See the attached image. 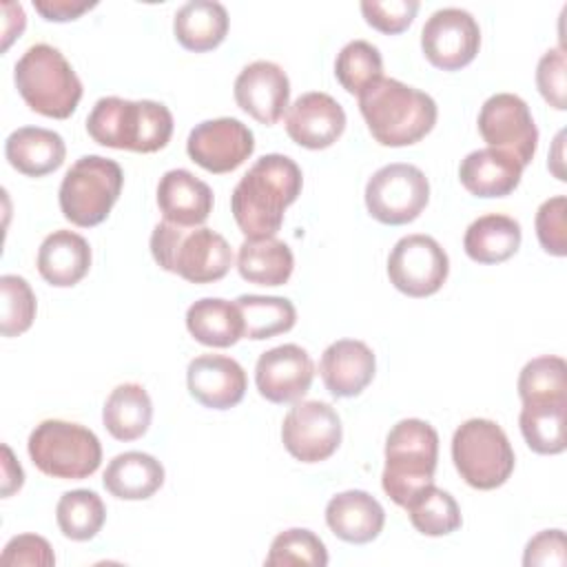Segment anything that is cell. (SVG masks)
<instances>
[{
	"instance_id": "cell-1",
	"label": "cell",
	"mask_w": 567,
	"mask_h": 567,
	"mask_svg": "<svg viewBox=\"0 0 567 567\" xmlns=\"http://www.w3.org/2000/svg\"><path fill=\"white\" fill-rule=\"evenodd\" d=\"M301 168L288 155L259 157L237 182L230 210L246 239L275 237L284 224V210L301 193Z\"/></svg>"
},
{
	"instance_id": "cell-2",
	"label": "cell",
	"mask_w": 567,
	"mask_h": 567,
	"mask_svg": "<svg viewBox=\"0 0 567 567\" xmlns=\"http://www.w3.org/2000/svg\"><path fill=\"white\" fill-rule=\"evenodd\" d=\"M359 111L381 146H410L436 124V102L394 78H379L359 95Z\"/></svg>"
},
{
	"instance_id": "cell-3",
	"label": "cell",
	"mask_w": 567,
	"mask_h": 567,
	"mask_svg": "<svg viewBox=\"0 0 567 567\" xmlns=\"http://www.w3.org/2000/svg\"><path fill=\"white\" fill-rule=\"evenodd\" d=\"M93 142L133 153H155L173 135V115L162 102L100 97L86 117Z\"/></svg>"
},
{
	"instance_id": "cell-4",
	"label": "cell",
	"mask_w": 567,
	"mask_h": 567,
	"mask_svg": "<svg viewBox=\"0 0 567 567\" xmlns=\"http://www.w3.org/2000/svg\"><path fill=\"white\" fill-rule=\"evenodd\" d=\"M151 252L159 268L190 284L219 281L233 266L228 241L206 226L188 230L171 221H159L151 233Z\"/></svg>"
},
{
	"instance_id": "cell-5",
	"label": "cell",
	"mask_w": 567,
	"mask_h": 567,
	"mask_svg": "<svg viewBox=\"0 0 567 567\" xmlns=\"http://www.w3.org/2000/svg\"><path fill=\"white\" fill-rule=\"evenodd\" d=\"M13 82L27 106L44 117L66 120L82 100V82L51 44H33L16 62Z\"/></svg>"
},
{
	"instance_id": "cell-6",
	"label": "cell",
	"mask_w": 567,
	"mask_h": 567,
	"mask_svg": "<svg viewBox=\"0 0 567 567\" xmlns=\"http://www.w3.org/2000/svg\"><path fill=\"white\" fill-rule=\"evenodd\" d=\"M439 461V434L421 419H403L388 432L383 492L401 507L434 481Z\"/></svg>"
},
{
	"instance_id": "cell-7",
	"label": "cell",
	"mask_w": 567,
	"mask_h": 567,
	"mask_svg": "<svg viewBox=\"0 0 567 567\" xmlns=\"http://www.w3.org/2000/svg\"><path fill=\"white\" fill-rule=\"evenodd\" d=\"M27 450L42 474L64 481L91 476L102 461L100 439L89 427L62 419L38 423L29 434Z\"/></svg>"
},
{
	"instance_id": "cell-8",
	"label": "cell",
	"mask_w": 567,
	"mask_h": 567,
	"mask_svg": "<svg viewBox=\"0 0 567 567\" xmlns=\"http://www.w3.org/2000/svg\"><path fill=\"white\" fill-rule=\"evenodd\" d=\"M124 184L122 166L102 155H84L71 164L60 184V210L80 226L102 224L117 202Z\"/></svg>"
},
{
	"instance_id": "cell-9",
	"label": "cell",
	"mask_w": 567,
	"mask_h": 567,
	"mask_svg": "<svg viewBox=\"0 0 567 567\" xmlns=\"http://www.w3.org/2000/svg\"><path fill=\"white\" fill-rule=\"evenodd\" d=\"M452 461L474 489H496L514 472V450L503 427L489 419H470L452 436Z\"/></svg>"
},
{
	"instance_id": "cell-10",
	"label": "cell",
	"mask_w": 567,
	"mask_h": 567,
	"mask_svg": "<svg viewBox=\"0 0 567 567\" xmlns=\"http://www.w3.org/2000/svg\"><path fill=\"white\" fill-rule=\"evenodd\" d=\"M430 202V182L414 164H385L365 184L368 213L388 226L414 221Z\"/></svg>"
},
{
	"instance_id": "cell-11",
	"label": "cell",
	"mask_w": 567,
	"mask_h": 567,
	"mask_svg": "<svg viewBox=\"0 0 567 567\" xmlns=\"http://www.w3.org/2000/svg\"><path fill=\"white\" fill-rule=\"evenodd\" d=\"M450 275V259L430 235H405L388 255L390 284L408 297H430Z\"/></svg>"
},
{
	"instance_id": "cell-12",
	"label": "cell",
	"mask_w": 567,
	"mask_h": 567,
	"mask_svg": "<svg viewBox=\"0 0 567 567\" xmlns=\"http://www.w3.org/2000/svg\"><path fill=\"white\" fill-rule=\"evenodd\" d=\"M478 133L492 148L512 155L523 168L536 155L538 128L525 100L514 93H496L483 102Z\"/></svg>"
},
{
	"instance_id": "cell-13",
	"label": "cell",
	"mask_w": 567,
	"mask_h": 567,
	"mask_svg": "<svg viewBox=\"0 0 567 567\" xmlns=\"http://www.w3.org/2000/svg\"><path fill=\"white\" fill-rule=\"evenodd\" d=\"M341 419L326 401L295 403L281 425L284 447L301 463L330 458L341 443Z\"/></svg>"
},
{
	"instance_id": "cell-14",
	"label": "cell",
	"mask_w": 567,
	"mask_h": 567,
	"mask_svg": "<svg viewBox=\"0 0 567 567\" xmlns=\"http://www.w3.org/2000/svg\"><path fill=\"white\" fill-rule=\"evenodd\" d=\"M481 47V29L474 16L458 7L434 11L421 29V49L427 62L441 71L467 66Z\"/></svg>"
},
{
	"instance_id": "cell-15",
	"label": "cell",
	"mask_w": 567,
	"mask_h": 567,
	"mask_svg": "<svg viewBox=\"0 0 567 567\" xmlns=\"http://www.w3.org/2000/svg\"><path fill=\"white\" fill-rule=\"evenodd\" d=\"M255 151L252 131L235 117L199 122L186 140L188 157L208 173H230Z\"/></svg>"
},
{
	"instance_id": "cell-16",
	"label": "cell",
	"mask_w": 567,
	"mask_h": 567,
	"mask_svg": "<svg viewBox=\"0 0 567 567\" xmlns=\"http://www.w3.org/2000/svg\"><path fill=\"white\" fill-rule=\"evenodd\" d=\"M315 363L297 343L270 348L257 359L255 383L259 394L270 403L299 401L312 385Z\"/></svg>"
},
{
	"instance_id": "cell-17",
	"label": "cell",
	"mask_w": 567,
	"mask_h": 567,
	"mask_svg": "<svg viewBox=\"0 0 567 567\" xmlns=\"http://www.w3.org/2000/svg\"><path fill=\"white\" fill-rule=\"evenodd\" d=\"M290 100L286 71L268 60H255L244 66L235 80V102L259 124L272 126L281 120Z\"/></svg>"
},
{
	"instance_id": "cell-18",
	"label": "cell",
	"mask_w": 567,
	"mask_h": 567,
	"mask_svg": "<svg viewBox=\"0 0 567 567\" xmlns=\"http://www.w3.org/2000/svg\"><path fill=\"white\" fill-rule=\"evenodd\" d=\"M346 128L343 106L328 93L310 91L299 95L286 113L288 137L303 148H328Z\"/></svg>"
},
{
	"instance_id": "cell-19",
	"label": "cell",
	"mask_w": 567,
	"mask_h": 567,
	"mask_svg": "<svg viewBox=\"0 0 567 567\" xmlns=\"http://www.w3.org/2000/svg\"><path fill=\"white\" fill-rule=\"evenodd\" d=\"M188 392L210 410L235 408L246 394L244 368L226 354H199L186 368Z\"/></svg>"
},
{
	"instance_id": "cell-20",
	"label": "cell",
	"mask_w": 567,
	"mask_h": 567,
	"mask_svg": "<svg viewBox=\"0 0 567 567\" xmlns=\"http://www.w3.org/2000/svg\"><path fill=\"white\" fill-rule=\"evenodd\" d=\"M377 359L368 343L359 339H339L330 343L319 361V374L332 396H357L374 379Z\"/></svg>"
},
{
	"instance_id": "cell-21",
	"label": "cell",
	"mask_w": 567,
	"mask_h": 567,
	"mask_svg": "<svg viewBox=\"0 0 567 567\" xmlns=\"http://www.w3.org/2000/svg\"><path fill=\"white\" fill-rule=\"evenodd\" d=\"M157 206L164 221L175 226H202L213 210V190L186 168L166 171L157 184Z\"/></svg>"
},
{
	"instance_id": "cell-22",
	"label": "cell",
	"mask_w": 567,
	"mask_h": 567,
	"mask_svg": "<svg viewBox=\"0 0 567 567\" xmlns=\"http://www.w3.org/2000/svg\"><path fill=\"white\" fill-rule=\"evenodd\" d=\"M326 523L337 538L352 545H363L381 534L385 512L372 494L363 489H348L328 501Z\"/></svg>"
},
{
	"instance_id": "cell-23",
	"label": "cell",
	"mask_w": 567,
	"mask_h": 567,
	"mask_svg": "<svg viewBox=\"0 0 567 567\" xmlns=\"http://www.w3.org/2000/svg\"><path fill=\"white\" fill-rule=\"evenodd\" d=\"M91 268V246L73 230H53L38 248V272L55 288L75 286Z\"/></svg>"
},
{
	"instance_id": "cell-24",
	"label": "cell",
	"mask_w": 567,
	"mask_h": 567,
	"mask_svg": "<svg viewBox=\"0 0 567 567\" xmlns=\"http://www.w3.org/2000/svg\"><path fill=\"white\" fill-rule=\"evenodd\" d=\"M523 166L498 148H478L463 157L458 179L476 197H505L520 184Z\"/></svg>"
},
{
	"instance_id": "cell-25",
	"label": "cell",
	"mask_w": 567,
	"mask_h": 567,
	"mask_svg": "<svg viewBox=\"0 0 567 567\" xmlns=\"http://www.w3.org/2000/svg\"><path fill=\"white\" fill-rule=\"evenodd\" d=\"M64 155L62 135L42 126H20L4 142L7 162L27 177H44L58 171Z\"/></svg>"
},
{
	"instance_id": "cell-26",
	"label": "cell",
	"mask_w": 567,
	"mask_h": 567,
	"mask_svg": "<svg viewBox=\"0 0 567 567\" xmlns=\"http://www.w3.org/2000/svg\"><path fill=\"white\" fill-rule=\"evenodd\" d=\"M102 481L115 498L144 501L164 485V465L146 452H124L111 458Z\"/></svg>"
},
{
	"instance_id": "cell-27",
	"label": "cell",
	"mask_w": 567,
	"mask_h": 567,
	"mask_svg": "<svg viewBox=\"0 0 567 567\" xmlns=\"http://www.w3.org/2000/svg\"><path fill=\"white\" fill-rule=\"evenodd\" d=\"M175 40L195 53L219 47L228 33V11L215 0H190L173 18Z\"/></svg>"
},
{
	"instance_id": "cell-28",
	"label": "cell",
	"mask_w": 567,
	"mask_h": 567,
	"mask_svg": "<svg viewBox=\"0 0 567 567\" xmlns=\"http://www.w3.org/2000/svg\"><path fill=\"white\" fill-rule=\"evenodd\" d=\"M186 328L204 346L228 348L244 337V317L235 301L204 297L186 310Z\"/></svg>"
},
{
	"instance_id": "cell-29",
	"label": "cell",
	"mask_w": 567,
	"mask_h": 567,
	"mask_svg": "<svg viewBox=\"0 0 567 567\" xmlns=\"http://www.w3.org/2000/svg\"><path fill=\"white\" fill-rule=\"evenodd\" d=\"M520 237V224L514 217L489 213L467 226L463 248L476 264H501L516 255Z\"/></svg>"
},
{
	"instance_id": "cell-30",
	"label": "cell",
	"mask_w": 567,
	"mask_h": 567,
	"mask_svg": "<svg viewBox=\"0 0 567 567\" xmlns=\"http://www.w3.org/2000/svg\"><path fill=\"white\" fill-rule=\"evenodd\" d=\"M295 268L292 250L277 237L244 239L237 252L239 275L257 286H284Z\"/></svg>"
},
{
	"instance_id": "cell-31",
	"label": "cell",
	"mask_w": 567,
	"mask_h": 567,
	"mask_svg": "<svg viewBox=\"0 0 567 567\" xmlns=\"http://www.w3.org/2000/svg\"><path fill=\"white\" fill-rule=\"evenodd\" d=\"M153 419V403L140 383H122L111 390L104 408L102 423L117 441H135L146 434Z\"/></svg>"
},
{
	"instance_id": "cell-32",
	"label": "cell",
	"mask_w": 567,
	"mask_h": 567,
	"mask_svg": "<svg viewBox=\"0 0 567 567\" xmlns=\"http://www.w3.org/2000/svg\"><path fill=\"white\" fill-rule=\"evenodd\" d=\"M567 401L523 403L518 425L525 443L536 454H560L567 447L565 436Z\"/></svg>"
},
{
	"instance_id": "cell-33",
	"label": "cell",
	"mask_w": 567,
	"mask_h": 567,
	"mask_svg": "<svg viewBox=\"0 0 567 567\" xmlns=\"http://www.w3.org/2000/svg\"><path fill=\"white\" fill-rule=\"evenodd\" d=\"M410 523L423 536H447L456 532L463 523L458 503L454 496L434 483L421 487L408 503H405Z\"/></svg>"
},
{
	"instance_id": "cell-34",
	"label": "cell",
	"mask_w": 567,
	"mask_h": 567,
	"mask_svg": "<svg viewBox=\"0 0 567 567\" xmlns=\"http://www.w3.org/2000/svg\"><path fill=\"white\" fill-rule=\"evenodd\" d=\"M235 303L244 317V337L252 341L284 334L297 321V310L286 297L241 295Z\"/></svg>"
},
{
	"instance_id": "cell-35",
	"label": "cell",
	"mask_w": 567,
	"mask_h": 567,
	"mask_svg": "<svg viewBox=\"0 0 567 567\" xmlns=\"http://www.w3.org/2000/svg\"><path fill=\"white\" fill-rule=\"evenodd\" d=\"M55 520L66 538L91 540L106 520V507L93 489H71L60 496Z\"/></svg>"
},
{
	"instance_id": "cell-36",
	"label": "cell",
	"mask_w": 567,
	"mask_h": 567,
	"mask_svg": "<svg viewBox=\"0 0 567 567\" xmlns=\"http://www.w3.org/2000/svg\"><path fill=\"white\" fill-rule=\"evenodd\" d=\"M518 396L523 403L567 401L565 361L554 354H543L527 361L518 374Z\"/></svg>"
},
{
	"instance_id": "cell-37",
	"label": "cell",
	"mask_w": 567,
	"mask_h": 567,
	"mask_svg": "<svg viewBox=\"0 0 567 567\" xmlns=\"http://www.w3.org/2000/svg\"><path fill=\"white\" fill-rule=\"evenodd\" d=\"M337 82L352 95H361L370 84L383 78V60L374 44L368 40L348 42L334 60Z\"/></svg>"
},
{
	"instance_id": "cell-38",
	"label": "cell",
	"mask_w": 567,
	"mask_h": 567,
	"mask_svg": "<svg viewBox=\"0 0 567 567\" xmlns=\"http://www.w3.org/2000/svg\"><path fill=\"white\" fill-rule=\"evenodd\" d=\"M264 563L268 567H284V565L326 567L328 551L323 540L315 532L303 527H292L272 538L270 551Z\"/></svg>"
},
{
	"instance_id": "cell-39",
	"label": "cell",
	"mask_w": 567,
	"mask_h": 567,
	"mask_svg": "<svg viewBox=\"0 0 567 567\" xmlns=\"http://www.w3.org/2000/svg\"><path fill=\"white\" fill-rule=\"evenodd\" d=\"M2 292V317L0 332L2 337H18L27 332L35 319V295L24 277L2 275L0 277Z\"/></svg>"
},
{
	"instance_id": "cell-40",
	"label": "cell",
	"mask_w": 567,
	"mask_h": 567,
	"mask_svg": "<svg viewBox=\"0 0 567 567\" xmlns=\"http://www.w3.org/2000/svg\"><path fill=\"white\" fill-rule=\"evenodd\" d=\"M567 199L556 195L545 199L536 210V235L545 252L554 257L567 255Z\"/></svg>"
},
{
	"instance_id": "cell-41",
	"label": "cell",
	"mask_w": 567,
	"mask_h": 567,
	"mask_svg": "<svg viewBox=\"0 0 567 567\" xmlns=\"http://www.w3.org/2000/svg\"><path fill=\"white\" fill-rule=\"evenodd\" d=\"M536 86L549 106L567 109V60L563 47L543 53L536 66Z\"/></svg>"
},
{
	"instance_id": "cell-42",
	"label": "cell",
	"mask_w": 567,
	"mask_h": 567,
	"mask_svg": "<svg viewBox=\"0 0 567 567\" xmlns=\"http://www.w3.org/2000/svg\"><path fill=\"white\" fill-rule=\"evenodd\" d=\"M419 11V2L416 0H363L361 2V13L365 18V22L388 35L401 33L405 31L414 16Z\"/></svg>"
},
{
	"instance_id": "cell-43",
	"label": "cell",
	"mask_w": 567,
	"mask_h": 567,
	"mask_svg": "<svg viewBox=\"0 0 567 567\" xmlns=\"http://www.w3.org/2000/svg\"><path fill=\"white\" fill-rule=\"evenodd\" d=\"M0 563L4 567H11V565L51 567V565H55V556H53V549L47 538H42L38 534H20V536H13L4 545Z\"/></svg>"
},
{
	"instance_id": "cell-44",
	"label": "cell",
	"mask_w": 567,
	"mask_h": 567,
	"mask_svg": "<svg viewBox=\"0 0 567 567\" xmlns=\"http://www.w3.org/2000/svg\"><path fill=\"white\" fill-rule=\"evenodd\" d=\"M567 563V551H565V532L563 529H545L536 534L523 556V565H556L563 567Z\"/></svg>"
},
{
	"instance_id": "cell-45",
	"label": "cell",
	"mask_w": 567,
	"mask_h": 567,
	"mask_svg": "<svg viewBox=\"0 0 567 567\" xmlns=\"http://www.w3.org/2000/svg\"><path fill=\"white\" fill-rule=\"evenodd\" d=\"M97 2L89 0H33L35 11L49 22H69L93 9Z\"/></svg>"
},
{
	"instance_id": "cell-46",
	"label": "cell",
	"mask_w": 567,
	"mask_h": 567,
	"mask_svg": "<svg viewBox=\"0 0 567 567\" xmlns=\"http://www.w3.org/2000/svg\"><path fill=\"white\" fill-rule=\"evenodd\" d=\"M2 13H4V40H2V51L9 49V44L20 38V33L24 31L27 18H24V9L20 2H2Z\"/></svg>"
},
{
	"instance_id": "cell-47",
	"label": "cell",
	"mask_w": 567,
	"mask_h": 567,
	"mask_svg": "<svg viewBox=\"0 0 567 567\" xmlns=\"http://www.w3.org/2000/svg\"><path fill=\"white\" fill-rule=\"evenodd\" d=\"M2 496H11L16 489L22 487L24 483V472L20 463L13 458L9 445H2Z\"/></svg>"
}]
</instances>
